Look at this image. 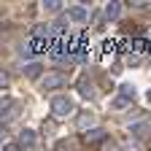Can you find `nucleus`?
Instances as JSON below:
<instances>
[{
	"label": "nucleus",
	"mask_w": 151,
	"mask_h": 151,
	"mask_svg": "<svg viewBox=\"0 0 151 151\" xmlns=\"http://www.w3.org/2000/svg\"><path fill=\"white\" fill-rule=\"evenodd\" d=\"M51 113L57 119H68V116H73L76 113V103L70 100V97H65V94H57V97H51Z\"/></svg>",
	"instance_id": "obj_1"
},
{
	"label": "nucleus",
	"mask_w": 151,
	"mask_h": 151,
	"mask_svg": "<svg viewBox=\"0 0 151 151\" xmlns=\"http://www.w3.org/2000/svg\"><path fill=\"white\" fill-rule=\"evenodd\" d=\"M132 100H135V86H132V84H122L119 86V94L111 100V108L113 111H122V108L132 105Z\"/></svg>",
	"instance_id": "obj_2"
},
{
	"label": "nucleus",
	"mask_w": 151,
	"mask_h": 151,
	"mask_svg": "<svg viewBox=\"0 0 151 151\" xmlns=\"http://www.w3.org/2000/svg\"><path fill=\"white\" fill-rule=\"evenodd\" d=\"M68 84V76L65 73H46L43 78H41V89L43 92H51V89H60Z\"/></svg>",
	"instance_id": "obj_3"
},
{
	"label": "nucleus",
	"mask_w": 151,
	"mask_h": 151,
	"mask_svg": "<svg viewBox=\"0 0 151 151\" xmlns=\"http://www.w3.org/2000/svg\"><path fill=\"white\" fill-rule=\"evenodd\" d=\"M3 111H0V119H3V124H8L16 113H19V103L16 100H11V97H3V105H0Z\"/></svg>",
	"instance_id": "obj_4"
},
{
	"label": "nucleus",
	"mask_w": 151,
	"mask_h": 151,
	"mask_svg": "<svg viewBox=\"0 0 151 151\" xmlns=\"http://www.w3.org/2000/svg\"><path fill=\"white\" fill-rule=\"evenodd\" d=\"M78 92H81V97H86V100L94 97V84H92V78H89L86 73L78 78Z\"/></svg>",
	"instance_id": "obj_5"
},
{
	"label": "nucleus",
	"mask_w": 151,
	"mask_h": 151,
	"mask_svg": "<svg viewBox=\"0 0 151 151\" xmlns=\"http://www.w3.org/2000/svg\"><path fill=\"white\" fill-rule=\"evenodd\" d=\"M68 19H70V22H76V24H81V22H86V19H89V14H86L84 6H70V8H68Z\"/></svg>",
	"instance_id": "obj_6"
},
{
	"label": "nucleus",
	"mask_w": 151,
	"mask_h": 151,
	"mask_svg": "<svg viewBox=\"0 0 151 151\" xmlns=\"http://www.w3.org/2000/svg\"><path fill=\"white\" fill-rule=\"evenodd\" d=\"M35 143H38L35 129H22V132H19V146H22V148H35Z\"/></svg>",
	"instance_id": "obj_7"
},
{
	"label": "nucleus",
	"mask_w": 151,
	"mask_h": 151,
	"mask_svg": "<svg viewBox=\"0 0 151 151\" xmlns=\"http://www.w3.org/2000/svg\"><path fill=\"white\" fill-rule=\"evenodd\" d=\"M129 132L135 138H146L148 132H151V119H143V122H135V124H129Z\"/></svg>",
	"instance_id": "obj_8"
},
{
	"label": "nucleus",
	"mask_w": 151,
	"mask_h": 151,
	"mask_svg": "<svg viewBox=\"0 0 151 151\" xmlns=\"http://www.w3.org/2000/svg\"><path fill=\"white\" fill-rule=\"evenodd\" d=\"M76 124H78L81 132H89V127L94 124V113H92V111H81L78 119H76ZM92 129H94V127H92Z\"/></svg>",
	"instance_id": "obj_9"
},
{
	"label": "nucleus",
	"mask_w": 151,
	"mask_h": 151,
	"mask_svg": "<svg viewBox=\"0 0 151 151\" xmlns=\"http://www.w3.org/2000/svg\"><path fill=\"white\" fill-rule=\"evenodd\" d=\"M105 19H108V22H116V19L122 16V3H119V0H111V3L105 6Z\"/></svg>",
	"instance_id": "obj_10"
},
{
	"label": "nucleus",
	"mask_w": 151,
	"mask_h": 151,
	"mask_svg": "<svg viewBox=\"0 0 151 151\" xmlns=\"http://www.w3.org/2000/svg\"><path fill=\"white\" fill-rule=\"evenodd\" d=\"M41 73H43V65L41 62H27L24 65V76H27V78H38Z\"/></svg>",
	"instance_id": "obj_11"
},
{
	"label": "nucleus",
	"mask_w": 151,
	"mask_h": 151,
	"mask_svg": "<svg viewBox=\"0 0 151 151\" xmlns=\"http://www.w3.org/2000/svg\"><path fill=\"white\" fill-rule=\"evenodd\" d=\"M86 140H89V143H100V140H105V129H100V127L89 129V132H86Z\"/></svg>",
	"instance_id": "obj_12"
},
{
	"label": "nucleus",
	"mask_w": 151,
	"mask_h": 151,
	"mask_svg": "<svg viewBox=\"0 0 151 151\" xmlns=\"http://www.w3.org/2000/svg\"><path fill=\"white\" fill-rule=\"evenodd\" d=\"M43 11H49V14H60V11H62V0H46V3H43Z\"/></svg>",
	"instance_id": "obj_13"
},
{
	"label": "nucleus",
	"mask_w": 151,
	"mask_h": 151,
	"mask_svg": "<svg viewBox=\"0 0 151 151\" xmlns=\"http://www.w3.org/2000/svg\"><path fill=\"white\" fill-rule=\"evenodd\" d=\"M3 151H22L19 143H3Z\"/></svg>",
	"instance_id": "obj_14"
},
{
	"label": "nucleus",
	"mask_w": 151,
	"mask_h": 151,
	"mask_svg": "<svg viewBox=\"0 0 151 151\" xmlns=\"http://www.w3.org/2000/svg\"><path fill=\"white\" fill-rule=\"evenodd\" d=\"M138 62H140L138 54H129V57H127V65H138Z\"/></svg>",
	"instance_id": "obj_15"
},
{
	"label": "nucleus",
	"mask_w": 151,
	"mask_h": 151,
	"mask_svg": "<svg viewBox=\"0 0 151 151\" xmlns=\"http://www.w3.org/2000/svg\"><path fill=\"white\" fill-rule=\"evenodd\" d=\"M132 6H135V8H148L151 3H148V0H138V3H132Z\"/></svg>",
	"instance_id": "obj_16"
},
{
	"label": "nucleus",
	"mask_w": 151,
	"mask_h": 151,
	"mask_svg": "<svg viewBox=\"0 0 151 151\" xmlns=\"http://www.w3.org/2000/svg\"><path fill=\"white\" fill-rule=\"evenodd\" d=\"M124 151H140V146H138V143H127Z\"/></svg>",
	"instance_id": "obj_17"
},
{
	"label": "nucleus",
	"mask_w": 151,
	"mask_h": 151,
	"mask_svg": "<svg viewBox=\"0 0 151 151\" xmlns=\"http://www.w3.org/2000/svg\"><path fill=\"white\" fill-rule=\"evenodd\" d=\"M54 151H68V143H65V140H60V143H57V148H54Z\"/></svg>",
	"instance_id": "obj_18"
},
{
	"label": "nucleus",
	"mask_w": 151,
	"mask_h": 151,
	"mask_svg": "<svg viewBox=\"0 0 151 151\" xmlns=\"http://www.w3.org/2000/svg\"><path fill=\"white\" fill-rule=\"evenodd\" d=\"M146 100H148V103H151V89H148V92H146Z\"/></svg>",
	"instance_id": "obj_19"
}]
</instances>
